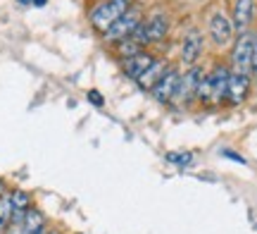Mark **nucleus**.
<instances>
[{
    "instance_id": "nucleus-9",
    "label": "nucleus",
    "mask_w": 257,
    "mask_h": 234,
    "mask_svg": "<svg viewBox=\"0 0 257 234\" xmlns=\"http://www.w3.org/2000/svg\"><path fill=\"white\" fill-rule=\"evenodd\" d=\"M210 34H212V41L217 46H226L233 36V24L231 19L224 15V12H214L210 19Z\"/></svg>"
},
{
    "instance_id": "nucleus-11",
    "label": "nucleus",
    "mask_w": 257,
    "mask_h": 234,
    "mask_svg": "<svg viewBox=\"0 0 257 234\" xmlns=\"http://www.w3.org/2000/svg\"><path fill=\"white\" fill-rule=\"evenodd\" d=\"M252 15H255V0H236V8H233V31L238 34H245L252 22Z\"/></svg>"
},
{
    "instance_id": "nucleus-24",
    "label": "nucleus",
    "mask_w": 257,
    "mask_h": 234,
    "mask_svg": "<svg viewBox=\"0 0 257 234\" xmlns=\"http://www.w3.org/2000/svg\"><path fill=\"white\" fill-rule=\"evenodd\" d=\"M48 234H60V232H48Z\"/></svg>"
},
{
    "instance_id": "nucleus-20",
    "label": "nucleus",
    "mask_w": 257,
    "mask_h": 234,
    "mask_svg": "<svg viewBox=\"0 0 257 234\" xmlns=\"http://www.w3.org/2000/svg\"><path fill=\"white\" fill-rule=\"evenodd\" d=\"M3 234H27V232H24V227H22V222H12V225H10Z\"/></svg>"
},
{
    "instance_id": "nucleus-22",
    "label": "nucleus",
    "mask_w": 257,
    "mask_h": 234,
    "mask_svg": "<svg viewBox=\"0 0 257 234\" xmlns=\"http://www.w3.org/2000/svg\"><path fill=\"white\" fill-rule=\"evenodd\" d=\"M31 5H36V8H43V5H46V0H31Z\"/></svg>"
},
{
    "instance_id": "nucleus-19",
    "label": "nucleus",
    "mask_w": 257,
    "mask_h": 234,
    "mask_svg": "<svg viewBox=\"0 0 257 234\" xmlns=\"http://www.w3.org/2000/svg\"><path fill=\"white\" fill-rule=\"evenodd\" d=\"M250 74L257 79V34H255V43H252V67H250Z\"/></svg>"
},
{
    "instance_id": "nucleus-14",
    "label": "nucleus",
    "mask_w": 257,
    "mask_h": 234,
    "mask_svg": "<svg viewBox=\"0 0 257 234\" xmlns=\"http://www.w3.org/2000/svg\"><path fill=\"white\" fill-rule=\"evenodd\" d=\"M167 69H169V67H167V60H155L153 65L148 67L146 74L138 79L141 89H148V91H150V89H153V86H155L157 82H160V79L167 74Z\"/></svg>"
},
{
    "instance_id": "nucleus-23",
    "label": "nucleus",
    "mask_w": 257,
    "mask_h": 234,
    "mask_svg": "<svg viewBox=\"0 0 257 234\" xmlns=\"http://www.w3.org/2000/svg\"><path fill=\"white\" fill-rule=\"evenodd\" d=\"M19 5H31V0H17Z\"/></svg>"
},
{
    "instance_id": "nucleus-21",
    "label": "nucleus",
    "mask_w": 257,
    "mask_h": 234,
    "mask_svg": "<svg viewBox=\"0 0 257 234\" xmlns=\"http://www.w3.org/2000/svg\"><path fill=\"white\" fill-rule=\"evenodd\" d=\"M88 98L93 101V105H102V96L98 91H88Z\"/></svg>"
},
{
    "instance_id": "nucleus-18",
    "label": "nucleus",
    "mask_w": 257,
    "mask_h": 234,
    "mask_svg": "<svg viewBox=\"0 0 257 234\" xmlns=\"http://www.w3.org/2000/svg\"><path fill=\"white\" fill-rule=\"evenodd\" d=\"M119 53H121V55H126V57H134V55H138V53H141V46H138L136 41H121Z\"/></svg>"
},
{
    "instance_id": "nucleus-1",
    "label": "nucleus",
    "mask_w": 257,
    "mask_h": 234,
    "mask_svg": "<svg viewBox=\"0 0 257 234\" xmlns=\"http://www.w3.org/2000/svg\"><path fill=\"white\" fill-rule=\"evenodd\" d=\"M229 76H231V69L224 65H217L212 69L210 74L202 76L200 86H198V96L205 103H221L226 98V86H229Z\"/></svg>"
},
{
    "instance_id": "nucleus-3",
    "label": "nucleus",
    "mask_w": 257,
    "mask_h": 234,
    "mask_svg": "<svg viewBox=\"0 0 257 234\" xmlns=\"http://www.w3.org/2000/svg\"><path fill=\"white\" fill-rule=\"evenodd\" d=\"M252 43L255 36L252 34H238V41L233 46L231 53V72H238V74H250V67H252Z\"/></svg>"
},
{
    "instance_id": "nucleus-4",
    "label": "nucleus",
    "mask_w": 257,
    "mask_h": 234,
    "mask_svg": "<svg viewBox=\"0 0 257 234\" xmlns=\"http://www.w3.org/2000/svg\"><path fill=\"white\" fill-rule=\"evenodd\" d=\"M169 31V19L165 15H153L150 19H146V24H141L134 34V41L136 43H155V41H162Z\"/></svg>"
},
{
    "instance_id": "nucleus-15",
    "label": "nucleus",
    "mask_w": 257,
    "mask_h": 234,
    "mask_svg": "<svg viewBox=\"0 0 257 234\" xmlns=\"http://www.w3.org/2000/svg\"><path fill=\"white\" fill-rule=\"evenodd\" d=\"M22 227L27 234H46V217L41 210L36 208H29V213L22 220Z\"/></svg>"
},
{
    "instance_id": "nucleus-8",
    "label": "nucleus",
    "mask_w": 257,
    "mask_h": 234,
    "mask_svg": "<svg viewBox=\"0 0 257 234\" xmlns=\"http://www.w3.org/2000/svg\"><path fill=\"white\" fill-rule=\"evenodd\" d=\"M250 94V74H238L231 72L229 86H226V101L231 105H240Z\"/></svg>"
},
{
    "instance_id": "nucleus-6",
    "label": "nucleus",
    "mask_w": 257,
    "mask_h": 234,
    "mask_svg": "<svg viewBox=\"0 0 257 234\" xmlns=\"http://www.w3.org/2000/svg\"><path fill=\"white\" fill-rule=\"evenodd\" d=\"M202 76L205 74H202L200 67H191V69L184 74V79H179V86H176L172 103L184 105V103H188V101H193V98L198 96V86H200Z\"/></svg>"
},
{
    "instance_id": "nucleus-16",
    "label": "nucleus",
    "mask_w": 257,
    "mask_h": 234,
    "mask_svg": "<svg viewBox=\"0 0 257 234\" xmlns=\"http://www.w3.org/2000/svg\"><path fill=\"white\" fill-rule=\"evenodd\" d=\"M12 225V203H10V196H0V234L5 232L8 227Z\"/></svg>"
},
{
    "instance_id": "nucleus-2",
    "label": "nucleus",
    "mask_w": 257,
    "mask_h": 234,
    "mask_svg": "<svg viewBox=\"0 0 257 234\" xmlns=\"http://www.w3.org/2000/svg\"><path fill=\"white\" fill-rule=\"evenodd\" d=\"M126 10H128V0H107V3H100V5L91 12L93 27L100 29V31H107Z\"/></svg>"
},
{
    "instance_id": "nucleus-7",
    "label": "nucleus",
    "mask_w": 257,
    "mask_h": 234,
    "mask_svg": "<svg viewBox=\"0 0 257 234\" xmlns=\"http://www.w3.org/2000/svg\"><path fill=\"white\" fill-rule=\"evenodd\" d=\"M179 79H181L179 69H172V67H169V69H167V74L162 76L153 89H150V94H153V98H155L157 103H172L176 86H179Z\"/></svg>"
},
{
    "instance_id": "nucleus-17",
    "label": "nucleus",
    "mask_w": 257,
    "mask_h": 234,
    "mask_svg": "<svg viewBox=\"0 0 257 234\" xmlns=\"http://www.w3.org/2000/svg\"><path fill=\"white\" fill-rule=\"evenodd\" d=\"M165 158L169 160V163L179 165V168H188V165L193 163V155H191V153H174V150H169Z\"/></svg>"
},
{
    "instance_id": "nucleus-13",
    "label": "nucleus",
    "mask_w": 257,
    "mask_h": 234,
    "mask_svg": "<svg viewBox=\"0 0 257 234\" xmlns=\"http://www.w3.org/2000/svg\"><path fill=\"white\" fill-rule=\"evenodd\" d=\"M10 203H12V222H22L24 215L29 213V208H31V198H29L27 191H12L10 194Z\"/></svg>"
},
{
    "instance_id": "nucleus-5",
    "label": "nucleus",
    "mask_w": 257,
    "mask_h": 234,
    "mask_svg": "<svg viewBox=\"0 0 257 234\" xmlns=\"http://www.w3.org/2000/svg\"><path fill=\"white\" fill-rule=\"evenodd\" d=\"M138 27H141V12H138V10H126V12L105 31V36H107V41H126V38H131L136 34Z\"/></svg>"
},
{
    "instance_id": "nucleus-12",
    "label": "nucleus",
    "mask_w": 257,
    "mask_h": 234,
    "mask_svg": "<svg viewBox=\"0 0 257 234\" xmlns=\"http://www.w3.org/2000/svg\"><path fill=\"white\" fill-rule=\"evenodd\" d=\"M153 62H155V57L148 55V53H138L134 57H126L124 60V74L131 76V79H141Z\"/></svg>"
},
{
    "instance_id": "nucleus-10",
    "label": "nucleus",
    "mask_w": 257,
    "mask_h": 234,
    "mask_svg": "<svg viewBox=\"0 0 257 234\" xmlns=\"http://www.w3.org/2000/svg\"><path fill=\"white\" fill-rule=\"evenodd\" d=\"M202 53V34L198 29H188L184 36V46H181V62L184 65H195V60Z\"/></svg>"
}]
</instances>
